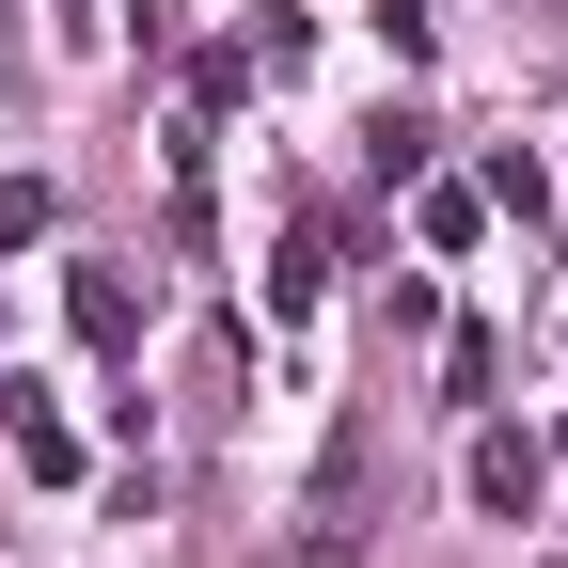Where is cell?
Masks as SVG:
<instances>
[{"instance_id": "6da1fadb", "label": "cell", "mask_w": 568, "mask_h": 568, "mask_svg": "<svg viewBox=\"0 0 568 568\" xmlns=\"http://www.w3.org/2000/svg\"><path fill=\"white\" fill-rule=\"evenodd\" d=\"M474 506L489 521H537V443L521 426H474Z\"/></svg>"}, {"instance_id": "7a4b0ae2", "label": "cell", "mask_w": 568, "mask_h": 568, "mask_svg": "<svg viewBox=\"0 0 568 568\" xmlns=\"http://www.w3.org/2000/svg\"><path fill=\"white\" fill-rule=\"evenodd\" d=\"M63 301H80V347H142V316H159V284H126V268H80Z\"/></svg>"}, {"instance_id": "3957f363", "label": "cell", "mask_w": 568, "mask_h": 568, "mask_svg": "<svg viewBox=\"0 0 568 568\" xmlns=\"http://www.w3.org/2000/svg\"><path fill=\"white\" fill-rule=\"evenodd\" d=\"M316 268H332L316 237H284V253H268V316H284V332H301V316H316Z\"/></svg>"}, {"instance_id": "277c9868", "label": "cell", "mask_w": 568, "mask_h": 568, "mask_svg": "<svg viewBox=\"0 0 568 568\" xmlns=\"http://www.w3.org/2000/svg\"><path fill=\"white\" fill-rule=\"evenodd\" d=\"M17 474H32V489H80V443H63L48 410H17Z\"/></svg>"}, {"instance_id": "5b68a950", "label": "cell", "mask_w": 568, "mask_h": 568, "mask_svg": "<svg viewBox=\"0 0 568 568\" xmlns=\"http://www.w3.org/2000/svg\"><path fill=\"white\" fill-rule=\"evenodd\" d=\"M364 17H379V48H395V63H426V48H443V0H364Z\"/></svg>"}, {"instance_id": "8992f818", "label": "cell", "mask_w": 568, "mask_h": 568, "mask_svg": "<svg viewBox=\"0 0 568 568\" xmlns=\"http://www.w3.org/2000/svg\"><path fill=\"white\" fill-rule=\"evenodd\" d=\"M489 205H506V222H552V174L521 159V142H506V159H489Z\"/></svg>"}, {"instance_id": "52a82bcc", "label": "cell", "mask_w": 568, "mask_h": 568, "mask_svg": "<svg viewBox=\"0 0 568 568\" xmlns=\"http://www.w3.org/2000/svg\"><path fill=\"white\" fill-rule=\"evenodd\" d=\"M32 222H48V190H32V174H17V190H0V253H17V237H32Z\"/></svg>"}]
</instances>
